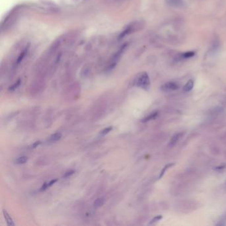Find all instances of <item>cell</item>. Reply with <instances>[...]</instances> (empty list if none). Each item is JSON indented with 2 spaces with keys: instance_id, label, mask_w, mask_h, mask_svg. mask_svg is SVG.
<instances>
[{
  "instance_id": "18",
  "label": "cell",
  "mask_w": 226,
  "mask_h": 226,
  "mask_svg": "<svg viewBox=\"0 0 226 226\" xmlns=\"http://www.w3.org/2000/svg\"><path fill=\"white\" fill-rule=\"evenodd\" d=\"M112 129H113L112 127H108V128H106L104 129H103L102 131V132H100V135H105L107 134L108 133H110L111 132V131L112 130Z\"/></svg>"
},
{
  "instance_id": "8",
  "label": "cell",
  "mask_w": 226,
  "mask_h": 226,
  "mask_svg": "<svg viewBox=\"0 0 226 226\" xmlns=\"http://www.w3.org/2000/svg\"><path fill=\"white\" fill-rule=\"evenodd\" d=\"M167 3L171 6L178 7L182 5V0H166Z\"/></svg>"
},
{
  "instance_id": "7",
  "label": "cell",
  "mask_w": 226,
  "mask_h": 226,
  "mask_svg": "<svg viewBox=\"0 0 226 226\" xmlns=\"http://www.w3.org/2000/svg\"><path fill=\"white\" fill-rule=\"evenodd\" d=\"M3 216H4V218H5V219H6L7 224L10 226L15 225L14 221H13L11 216L8 214V212L6 210H3Z\"/></svg>"
},
{
  "instance_id": "10",
  "label": "cell",
  "mask_w": 226,
  "mask_h": 226,
  "mask_svg": "<svg viewBox=\"0 0 226 226\" xmlns=\"http://www.w3.org/2000/svg\"><path fill=\"white\" fill-rule=\"evenodd\" d=\"M104 202H105V200L103 198H98L94 202V207H96V208H98V207H101L104 204Z\"/></svg>"
},
{
  "instance_id": "15",
  "label": "cell",
  "mask_w": 226,
  "mask_h": 226,
  "mask_svg": "<svg viewBox=\"0 0 226 226\" xmlns=\"http://www.w3.org/2000/svg\"><path fill=\"white\" fill-rule=\"evenodd\" d=\"M174 163H169V164H168V165H166L164 167V168L162 169V170H161V173H160V174H159V179L161 178L162 177H163V175H164L165 173L166 170L167 169H169V168H170L171 166H174Z\"/></svg>"
},
{
  "instance_id": "1",
  "label": "cell",
  "mask_w": 226,
  "mask_h": 226,
  "mask_svg": "<svg viewBox=\"0 0 226 226\" xmlns=\"http://www.w3.org/2000/svg\"><path fill=\"white\" fill-rule=\"evenodd\" d=\"M128 44H124L123 46H121L118 49V51L115 52L114 55L112 56L111 59L110 60V62L107 66V70L111 71L114 69L115 66L117 65V63L119 62L122 55H123V54L125 51L126 48H128Z\"/></svg>"
},
{
  "instance_id": "6",
  "label": "cell",
  "mask_w": 226,
  "mask_h": 226,
  "mask_svg": "<svg viewBox=\"0 0 226 226\" xmlns=\"http://www.w3.org/2000/svg\"><path fill=\"white\" fill-rule=\"evenodd\" d=\"M182 135H183V133H177L175 135H174L173 137H172L170 139V141L169 144V146L170 147H174L175 144H177V143L179 141V139L181 138Z\"/></svg>"
},
{
  "instance_id": "20",
  "label": "cell",
  "mask_w": 226,
  "mask_h": 226,
  "mask_svg": "<svg viewBox=\"0 0 226 226\" xmlns=\"http://www.w3.org/2000/svg\"><path fill=\"white\" fill-rule=\"evenodd\" d=\"M40 144V141H36L35 143H34L32 144V148H35V147H38Z\"/></svg>"
},
{
  "instance_id": "5",
  "label": "cell",
  "mask_w": 226,
  "mask_h": 226,
  "mask_svg": "<svg viewBox=\"0 0 226 226\" xmlns=\"http://www.w3.org/2000/svg\"><path fill=\"white\" fill-rule=\"evenodd\" d=\"M179 88V86L173 82H170L165 84L161 86V90L164 92H170L173 90H177Z\"/></svg>"
},
{
  "instance_id": "13",
  "label": "cell",
  "mask_w": 226,
  "mask_h": 226,
  "mask_svg": "<svg viewBox=\"0 0 226 226\" xmlns=\"http://www.w3.org/2000/svg\"><path fill=\"white\" fill-rule=\"evenodd\" d=\"M27 160H28L27 157L21 156L18 157L15 162L17 165H21V164H25V162H27Z\"/></svg>"
},
{
  "instance_id": "4",
  "label": "cell",
  "mask_w": 226,
  "mask_h": 226,
  "mask_svg": "<svg viewBox=\"0 0 226 226\" xmlns=\"http://www.w3.org/2000/svg\"><path fill=\"white\" fill-rule=\"evenodd\" d=\"M29 51V45H26L16 58L14 63L13 64V69H16V68L21 64L25 58Z\"/></svg>"
},
{
  "instance_id": "9",
  "label": "cell",
  "mask_w": 226,
  "mask_h": 226,
  "mask_svg": "<svg viewBox=\"0 0 226 226\" xmlns=\"http://www.w3.org/2000/svg\"><path fill=\"white\" fill-rule=\"evenodd\" d=\"M193 87H194V81L192 80H190L188 81L187 83L185 84V86L183 88L184 92H187L190 91V90L193 88Z\"/></svg>"
},
{
  "instance_id": "16",
  "label": "cell",
  "mask_w": 226,
  "mask_h": 226,
  "mask_svg": "<svg viewBox=\"0 0 226 226\" xmlns=\"http://www.w3.org/2000/svg\"><path fill=\"white\" fill-rule=\"evenodd\" d=\"M194 55H195V53H194V52H185V53H183L182 54V57L185 58H190L193 56H194Z\"/></svg>"
},
{
  "instance_id": "11",
  "label": "cell",
  "mask_w": 226,
  "mask_h": 226,
  "mask_svg": "<svg viewBox=\"0 0 226 226\" xmlns=\"http://www.w3.org/2000/svg\"><path fill=\"white\" fill-rule=\"evenodd\" d=\"M158 114H159V112H158V111L153 112V113H152V114H151L150 115H149L147 117H146L145 118H144L143 119H142V122H147L149 121L155 119L156 117L158 116Z\"/></svg>"
},
{
  "instance_id": "14",
  "label": "cell",
  "mask_w": 226,
  "mask_h": 226,
  "mask_svg": "<svg viewBox=\"0 0 226 226\" xmlns=\"http://www.w3.org/2000/svg\"><path fill=\"white\" fill-rule=\"evenodd\" d=\"M21 83V79H19V80H18L17 81V82H16L15 84H13L11 86H10V88H9V91H10V92H13V91H15V90L16 89H17L18 88H19V86H20Z\"/></svg>"
},
{
  "instance_id": "17",
  "label": "cell",
  "mask_w": 226,
  "mask_h": 226,
  "mask_svg": "<svg viewBox=\"0 0 226 226\" xmlns=\"http://www.w3.org/2000/svg\"><path fill=\"white\" fill-rule=\"evenodd\" d=\"M162 218V216H157L156 217H155V218H153L151 221H150V223H149V224H155V223H156V222H157V221H160L161 219Z\"/></svg>"
},
{
  "instance_id": "2",
  "label": "cell",
  "mask_w": 226,
  "mask_h": 226,
  "mask_svg": "<svg viewBox=\"0 0 226 226\" xmlns=\"http://www.w3.org/2000/svg\"><path fill=\"white\" fill-rule=\"evenodd\" d=\"M135 85L144 90L149 89L150 86V80L146 72H142L137 76L135 79Z\"/></svg>"
},
{
  "instance_id": "12",
  "label": "cell",
  "mask_w": 226,
  "mask_h": 226,
  "mask_svg": "<svg viewBox=\"0 0 226 226\" xmlns=\"http://www.w3.org/2000/svg\"><path fill=\"white\" fill-rule=\"evenodd\" d=\"M62 137V134L59 132L58 133H55L52 134L51 137L49 138V140L52 142H55L57 141H59V140L61 139Z\"/></svg>"
},
{
  "instance_id": "3",
  "label": "cell",
  "mask_w": 226,
  "mask_h": 226,
  "mask_svg": "<svg viewBox=\"0 0 226 226\" xmlns=\"http://www.w3.org/2000/svg\"><path fill=\"white\" fill-rule=\"evenodd\" d=\"M141 27V25L140 23L138 22H134L132 23L129 25H128L126 27L123 29V31L120 33L119 36V39H123L125 36H127L131 33H132L135 31H137Z\"/></svg>"
},
{
  "instance_id": "19",
  "label": "cell",
  "mask_w": 226,
  "mask_h": 226,
  "mask_svg": "<svg viewBox=\"0 0 226 226\" xmlns=\"http://www.w3.org/2000/svg\"><path fill=\"white\" fill-rule=\"evenodd\" d=\"M74 173H75V170H70L69 171H67L65 173V174L63 175V178L69 177H70V176L73 174Z\"/></svg>"
}]
</instances>
